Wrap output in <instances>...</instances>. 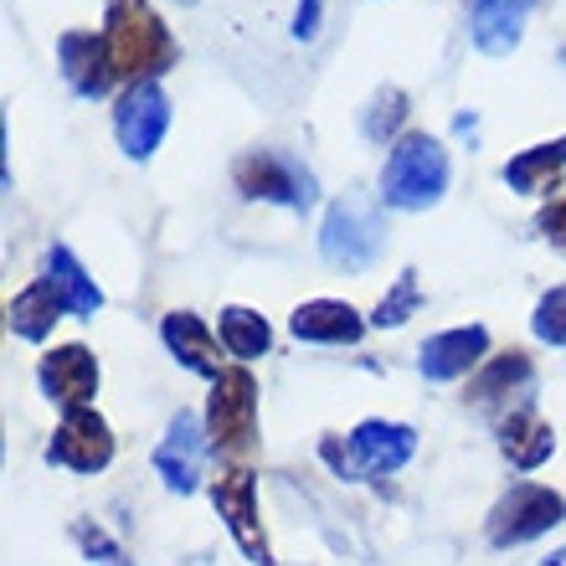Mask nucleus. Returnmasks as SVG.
I'll return each mask as SVG.
<instances>
[{
  "label": "nucleus",
  "mask_w": 566,
  "mask_h": 566,
  "mask_svg": "<svg viewBox=\"0 0 566 566\" xmlns=\"http://www.w3.org/2000/svg\"><path fill=\"white\" fill-rule=\"evenodd\" d=\"M104 46H108V62H114V77H129V83H155L180 57L176 36L155 15L149 0H108Z\"/></svg>",
  "instance_id": "obj_1"
},
{
  "label": "nucleus",
  "mask_w": 566,
  "mask_h": 566,
  "mask_svg": "<svg viewBox=\"0 0 566 566\" xmlns=\"http://www.w3.org/2000/svg\"><path fill=\"white\" fill-rule=\"evenodd\" d=\"M448 191V149L432 135H402L381 170V201L397 211H428Z\"/></svg>",
  "instance_id": "obj_2"
},
{
  "label": "nucleus",
  "mask_w": 566,
  "mask_h": 566,
  "mask_svg": "<svg viewBox=\"0 0 566 566\" xmlns=\"http://www.w3.org/2000/svg\"><path fill=\"white\" fill-rule=\"evenodd\" d=\"M319 453H325V463L340 479H381V474H397V469L418 453V432L407 428V422L366 418L356 432H350V443L325 438Z\"/></svg>",
  "instance_id": "obj_3"
},
{
  "label": "nucleus",
  "mask_w": 566,
  "mask_h": 566,
  "mask_svg": "<svg viewBox=\"0 0 566 566\" xmlns=\"http://www.w3.org/2000/svg\"><path fill=\"white\" fill-rule=\"evenodd\" d=\"M387 248V222L371 201L360 196H340L335 207L325 211V227H319V253H325L329 269H345V273H360L371 269L376 258Z\"/></svg>",
  "instance_id": "obj_4"
},
{
  "label": "nucleus",
  "mask_w": 566,
  "mask_h": 566,
  "mask_svg": "<svg viewBox=\"0 0 566 566\" xmlns=\"http://www.w3.org/2000/svg\"><path fill=\"white\" fill-rule=\"evenodd\" d=\"M232 180L248 201H273V207L289 211H310L319 201V180L314 170L294 160V155H279V149H253L232 165Z\"/></svg>",
  "instance_id": "obj_5"
},
{
  "label": "nucleus",
  "mask_w": 566,
  "mask_h": 566,
  "mask_svg": "<svg viewBox=\"0 0 566 566\" xmlns=\"http://www.w3.org/2000/svg\"><path fill=\"white\" fill-rule=\"evenodd\" d=\"M207 438L217 453H253L258 443V381L253 371H222L217 387H211V402H207Z\"/></svg>",
  "instance_id": "obj_6"
},
{
  "label": "nucleus",
  "mask_w": 566,
  "mask_h": 566,
  "mask_svg": "<svg viewBox=\"0 0 566 566\" xmlns=\"http://www.w3.org/2000/svg\"><path fill=\"white\" fill-rule=\"evenodd\" d=\"M566 521V500L546 484H515V490L490 510V541L494 546H525Z\"/></svg>",
  "instance_id": "obj_7"
},
{
  "label": "nucleus",
  "mask_w": 566,
  "mask_h": 566,
  "mask_svg": "<svg viewBox=\"0 0 566 566\" xmlns=\"http://www.w3.org/2000/svg\"><path fill=\"white\" fill-rule=\"evenodd\" d=\"M170 135V98L160 83H129L114 104V139L129 160H149Z\"/></svg>",
  "instance_id": "obj_8"
},
{
  "label": "nucleus",
  "mask_w": 566,
  "mask_h": 566,
  "mask_svg": "<svg viewBox=\"0 0 566 566\" xmlns=\"http://www.w3.org/2000/svg\"><path fill=\"white\" fill-rule=\"evenodd\" d=\"M211 505H217V515L227 521V531H232V541L242 546L248 562H258V566L273 562L263 521H258V479L248 469H222V479L211 484Z\"/></svg>",
  "instance_id": "obj_9"
},
{
  "label": "nucleus",
  "mask_w": 566,
  "mask_h": 566,
  "mask_svg": "<svg viewBox=\"0 0 566 566\" xmlns=\"http://www.w3.org/2000/svg\"><path fill=\"white\" fill-rule=\"evenodd\" d=\"M46 459L62 463V469H73V474H98L114 463V432L98 412L88 407H67V418H62L57 438L46 448Z\"/></svg>",
  "instance_id": "obj_10"
},
{
  "label": "nucleus",
  "mask_w": 566,
  "mask_h": 566,
  "mask_svg": "<svg viewBox=\"0 0 566 566\" xmlns=\"http://www.w3.org/2000/svg\"><path fill=\"white\" fill-rule=\"evenodd\" d=\"M207 432H201V418L196 412H176L170 428H165L160 448H155V474L165 479V490L191 494L201 484V469H207Z\"/></svg>",
  "instance_id": "obj_11"
},
{
  "label": "nucleus",
  "mask_w": 566,
  "mask_h": 566,
  "mask_svg": "<svg viewBox=\"0 0 566 566\" xmlns=\"http://www.w3.org/2000/svg\"><path fill=\"white\" fill-rule=\"evenodd\" d=\"M36 381L52 402L62 407H88V397L98 391V360H93L88 345H57L46 350L42 366H36Z\"/></svg>",
  "instance_id": "obj_12"
},
{
  "label": "nucleus",
  "mask_w": 566,
  "mask_h": 566,
  "mask_svg": "<svg viewBox=\"0 0 566 566\" xmlns=\"http://www.w3.org/2000/svg\"><path fill=\"white\" fill-rule=\"evenodd\" d=\"M490 356V329L484 325H463V329H443L432 335L428 345L418 350V371L428 381H459Z\"/></svg>",
  "instance_id": "obj_13"
},
{
  "label": "nucleus",
  "mask_w": 566,
  "mask_h": 566,
  "mask_svg": "<svg viewBox=\"0 0 566 566\" xmlns=\"http://www.w3.org/2000/svg\"><path fill=\"white\" fill-rule=\"evenodd\" d=\"M57 57L77 98H104L114 88V62H108L104 31H62Z\"/></svg>",
  "instance_id": "obj_14"
},
{
  "label": "nucleus",
  "mask_w": 566,
  "mask_h": 566,
  "mask_svg": "<svg viewBox=\"0 0 566 566\" xmlns=\"http://www.w3.org/2000/svg\"><path fill=\"white\" fill-rule=\"evenodd\" d=\"M289 329L310 345H356L360 335H366V319H360L345 298H310V304L294 310Z\"/></svg>",
  "instance_id": "obj_15"
},
{
  "label": "nucleus",
  "mask_w": 566,
  "mask_h": 566,
  "mask_svg": "<svg viewBox=\"0 0 566 566\" xmlns=\"http://www.w3.org/2000/svg\"><path fill=\"white\" fill-rule=\"evenodd\" d=\"M536 11V0H474V46L490 52V57H505L521 46V31H525V15Z\"/></svg>",
  "instance_id": "obj_16"
},
{
  "label": "nucleus",
  "mask_w": 566,
  "mask_h": 566,
  "mask_svg": "<svg viewBox=\"0 0 566 566\" xmlns=\"http://www.w3.org/2000/svg\"><path fill=\"white\" fill-rule=\"evenodd\" d=\"M160 335H165V345H170V356H176L186 371L211 376V381L222 376V356H217V340H211V329L201 325L196 314H186V310L165 314Z\"/></svg>",
  "instance_id": "obj_17"
},
{
  "label": "nucleus",
  "mask_w": 566,
  "mask_h": 566,
  "mask_svg": "<svg viewBox=\"0 0 566 566\" xmlns=\"http://www.w3.org/2000/svg\"><path fill=\"white\" fill-rule=\"evenodd\" d=\"M500 176H505L510 191H521V196H552L556 186L566 180V135L552 139V145L521 149V155H515Z\"/></svg>",
  "instance_id": "obj_18"
},
{
  "label": "nucleus",
  "mask_w": 566,
  "mask_h": 566,
  "mask_svg": "<svg viewBox=\"0 0 566 566\" xmlns=\"http://www.w3.org/2000/svg\"><path fill=\"white\" fill-rule=\"evenodd\" d=\"M500 448H505V459L515 463V469H541V463L556 453V432L541 412L525 407V412H510V418L500 422Z\"/></svg>",
  "instance_id": "obj_19"
},
{
  "label": "nucleus",
  "mask_w": 566,
  "mask_h": 566,
  "mask_svg": "<svg viewBox=\"0 0 566 566\" xmlns=\"http://www.w3.org/2000/svg\"><path fill=\"white\" fill-rule=\"evenodd\" d=\"M46 279H52V289L62 294V310L73 314V319H93V314L104 310V289L83 273V263H77L67 248H52V253H46Z\"/></svg>",
  "instance_id": "obj_20"
},
{
  "label": "nucleus",
  "mask_w": 566,
  "mask_h": 566,
  "mask_svg": "<svg viewBox=\"0 0 566 566\" xmlns=\"http://www.w3.org/2000/svg\"><path fill=\"white\" fill-rule=\"evenodd\" d=\"M531 381H536V371H531V356L525 350H505V356H494L484 371L474 376V387H469V397H474V407H500L505 397H521V391H531Z\"/></svg>",
  "instance_id": "obj_21"
},
{
  "label": "nucleus",
  "mask_w": 566,
  "mask_h": 566,
  "mask_svg": "<svg viewBox=\"0 0 566 566\" xmlns=\"http://www.w3.org/2000/svg\"><path fill=\"white\" fill-rule=\"evenodd\" d=\"M57 314H67V310H62V294L52 289V279H36L31 289H21L11 298V329L21 340H46L52 325H57Z\"/></svg>",
  "instance_id": "obj_22"
},
{
  "label": "nucleus",
  "mask_w": 566,
  "mask_h": 566,
  "mask_svg": "<svg viewBox=\"0 0 566 566\" xmlns=\"http://www.w3.org/2000/svg\"><path fill=\"white\" fill-rule=\"evenodd\" d=\"M217 329H222L227 356H238V360L269 356V345H273L269 319H263V314H253V310H242V304H227L222 319H217Z\"/></svg>",
  "instance_id": "obj_23"
},
{
  "label": "nucleus",
  "mask_w": 566,
  "mask_h": 566,
  "mask_svg": "<svg viewBox=\"0 0 566 566\" xmlns=\"http://www.w3.org/2000/svg\"><path fill=\"white\" fill-rule=\"evenodd\" d=\"M402 119H407V93L402 88H381L366 104V114H360V129H366V139H391L397 129H402Z\"/></svg>",
  "instance_id": "obj_24"
},
{
  "label": "nucleus",
  "mask_w": 566,
  "mask_h": 566,
  "mask_svg": "<svg viewBox=\"0 0 566 566\" xmlns=\"http://www.w3.org/2000/svg\"><path fill=\"white\" fill-rule=\"evenodd\" d=\"M418 304H422V289H418V273L407 269L402 279H397V289H391L381 304H376V314H371V325L376 329H397V325H407L412 314H418Z\"/></svg>",
  "instance_id": "obj_25"
},
{
  "label": "nucleus",
  "mask_w": 566,
  "mask_h": 566,
  "mask_svg": "<svg viewBox=\"0 0 566 566\" xmlns=\"http://www.w3.org/2000/svg\"><path fill=\"white\" fill-rule=\"evenodd\" d=\"M531 329H536V340H546V345H566V283L552 289V294H541L536 314H531Z\"/></svg>",
  "instance_id": "obj_26"
},
{
  "label": "nucleus",
  "mask_w": 566,
  "mask_h": 566,
  "mask_svg": "<svg viewBox=\"0 0 566 566\" xmlns=\"http://www.w3.org/2000/svg\"><path fill=\"white\" fill-rule=\"evenodd\" d=\"M73 536H77V546H83V556H88V562H98V566H129V556H124L119 546L108 541V531H98L93 521H77Z\"/></svg>",
  "instance_id": "obj_27"
},
{
  "label": "nucleus",
  "mask_w": 566,
  "mask_h": 566,
  "mask_svg": "<svg viewBox=\"0 0 566 566\" xmlns=\"http://www.w3.org/2000/svg\"><path fill=\"white\" fill-rule=\"evenodd\" d=\"M319 21H325V0H298L294 36H298V42H314V36H319Z\"/></svg>",
  "instance_id": "obj_28"
},
{
  "label": "nucleus",
  "mask_w": 566,
  "mask_h": 566,
  "mask_svg": "<svg viewBox=\"0 0 566 566\" xmlns=\"http://www.w3.org/2000/svg\"><path fill=\"white\" fill-rule=\"evenodd\" d=\"M541 232H546L552 248H562L566 253V201H552V207L541 211Z\"/></svg>",
  "instance_id": "obj_29"
},
{
  "label": "nucleus",
  "mask_w": 566,
  "mask_h": 566,
  "mask_svg": "<svg viewBox=\"0 0 566 566\" xmlns=\"http://www.w3.org/2000/svg\"><path fill=\"white\" fill-rule=\"evenodd\" d=\"M546 566H566V552H556V556H552V562H546Z\"/></svg>",
  "instance_id": "obj_30"
}]
</instances>
